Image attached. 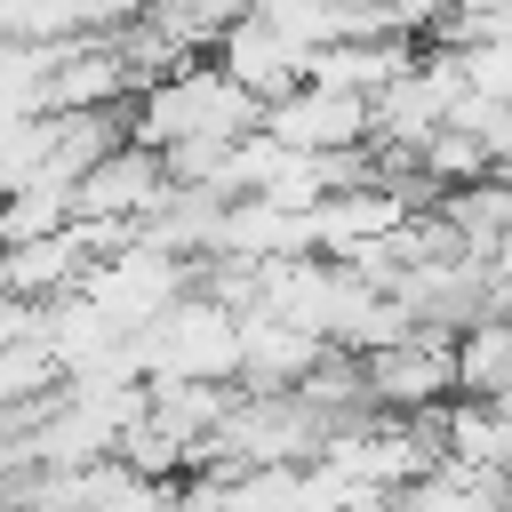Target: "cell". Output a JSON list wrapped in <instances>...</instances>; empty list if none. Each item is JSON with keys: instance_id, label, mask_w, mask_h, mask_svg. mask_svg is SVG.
<instances>
[{"instance_id": "6da1fadb", "label": "cell", "mask_w": 512, "mask_h": 512, "mask_svg": "<svg viewBox=\"0 0 512 512\" xmlns=\"http://www.w3.org/2000/svg\"><path fill=\"white\" fill-rule=\"evenodd\" d=\"M104 184H120V168H96V176H80V200H88V208H112L120 192H104ZM144 200H160V176H152V160H136V176H128V208H144Z\"/></svg>"}]
</instances>
